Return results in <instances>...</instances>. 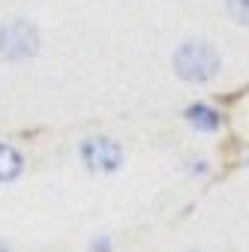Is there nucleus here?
Masks as SVG:
<instances>
[{
	"label": "nucleus",
	"instance_id": "3",
	"mask_svg": "<svg viewBox=\"0 0 249 252\" xmlns=\"http://www.w3.org/2000/svg\"><path fill=\"white\" fill-rule=\"evenodd\" d=\"M81 159L90 171H117L123 162V150L111 138H87L81 144Z\"/></svg>",
	"mask_w": 249,
	"mask_h": 252
},
{
	"label": "nucleus",
	"instance_id": "7",
	"mask_svg": "<svg viewBox=\"0 0 249 252\" xmlns=\"http://www.w3.org/2000/svg\"><path fill=\"white\" fill-rule=\"evenodd\" d=\"M93 252H108V240H102V243L96 240V243H93Z\"/></svg>",
	"mask_w": 249,
	"mask_h": 252
},
{
	"label": "nucleus",
	"instance_id": "1",
	"mask_svg": "<svg viewBox=\"0 0 249 252\" xmlns=\"http://www.w3.org/2000/svg\"><path fill=\"white\" fill-rule=\"evenodd\" d=\"M174 72L183 81H192V84L210 81L219 72V54L207 42H183L174 51Z\"/></svg>",
	"mask_w": 249,
	"mask_h": 252
},
{
	"label": "nucleus",
	"instance_id": "4",
	"mask_svg": "<svg viewBox=\"0 0 249 252\" xmlns=\"http://www.w3.org/2000/svg\"><path fill=\"white\" fill-rule=\"evenodd\" d=\"M21 153L9 144H0V183H6V180H15L21 174Z\"/></svg>",
	"mask_w": 249,
	"mask_h": 252
},
{
	"label": "nucleus",
	"instance_id": "6",
	"mask_svg": "<svg viewBox=\"0 0 249 252\" xmlns=\"http://www.w3.org/2000/svg\"><path fill=\"white\" fill-rule=\"evenodd\" d=\"M228 12L237 24H249V0H228Z\"/></svg>",
	"mask_w": 249,
	"mask_h": 252
},
{
	"label": "nucleus",
	"instance_id": "2",
	"mask_svg": "<svg viewBox=\"0 0 249 252\" xmlns=\"http://www.w3.org/2000/svg\"><path fill=\"white\" fill-rule=\"evenodd\" d=\"M39 51V33L30 21H9L0 27V57L27 60Z\"/></svg>",
	"mask_w": 249,
	"mask_h": 252
},
{
	"label": "nucleus",
	"instance_id": "5",
	"mask_svg": "<svg viewBox=\"0 0 249 252\" xmlns=\"http://www.w3.org/2000/svg\"><path fill=\"white\" fill-rule=\"evenodd\" d=\"M186 117H189V123L195 126V129H204V132L219 129V123H222V117L213 108H207V105H192L189 111H186Z\"/></svg>",
	"mask_w": 249,
	"mask_h": 252
}]
</instances>
